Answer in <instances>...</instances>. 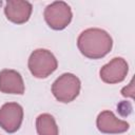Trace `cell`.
Segmentation results:
<instances>
[{
	"label": "cell",
	"mask_w": 135,
	"mask_h": 135,
	"mask_svg": "<svg viewBox=\"0 0 135 135\" xmlns=\"http://www.w3.org/2000/svg\"><path fill=\"white\" fill-rule=\"evenodd\" d=\"M32 4L23 0H8L5 3L4 14L6 18L16 24L25 23L32 14Z\"/></svg>",
	"instance_id": "ba28073f"
},
{
	"label": "cell",
	"mask_w": 135,
	"mask_h": 135,
	"mask_svg": "<svg viewBox=\"0 0 135 135\" xmlns=\"http://www.w3.org/2000/svg\"><path fill=\"white\" fill-rule=\"evenodd\" d=\"M77 46L80 53L86 58L99 59L110 53L113 46V40L105 31L92 27L83 31L79 35Z\"/></svg>",
	"instance_id": "6da1fadb"
},
{
	"label": "cell",
	"mask_w": 135,
	"mask_h": 135,
	"mask_svg": "<svg viewBox=\"0 0 135 135\" xmlns=\"http://www.w3.org/2000/svg\"><path fill=\"white\" fill-rule=\"evenodd\" d=\"M80 86L81 83L77 76L71 73H64L54 81L52 93L58 101L68 103L79 95Z\"/></svg>",
	"instance_id": "3957f363"
},
{
	"label": "cell",
	"mask_w": 135,
	"mask_h": 135,
	"mask_svg": "<svg viewBox=\"0 0 135 135\" xmlns=\"http://www.w3.org/2000/svg\"><path fill=\"white\" fill-rule=\"evenodd\" d=\"M128 71L129 65L127 61L121 57H115L100 69L99 75L103 82L114 84L123 81Z\"/></svg>",
	"instance_id": "8992f818"
},
{
	"label": "cell",
	"mask_w": 135,
	"mask_h": 135,
	"mask_svg": "<svg viewBox=\"0 0 135 135\" xmlns=\"http://www.w3.org/2000/svg\"><path fill=\"white\" fill-rule=\"evenodd\" d=\"M43 15L47 25L56 31L65 28L73 17L71 7L63 1H55L49 4L44 9Z\"/></svg>",
	"instance_id": "277c9868"
},
{
	"label": "cell",
	"mask_w": 135,
	"mask_h": 135,
	"mask_svg": "<svg viewBox=\"0 0 135 135\" xmlns=\"http://www.w3.org/2000/svg\"><path fill=\"white\" fill-rule=\"evenodd\" d=\"M28 69L36 78H46L58 66L56 57L45 49L35 50L28 58Z\"/></svg>",
	"instance_id": "7a4b0ae2"
},
{
	"label": "cell",
	"mask_w": 135,
	"mask_h": 135,
	"mask_svg": "<svg viewBox=\"0 0 135 135\" xmlns=\"http://www.w3.org/2000/svg\"><path fill=\"white\" fill-rule=\"evenodd\" d=\"M97 129L104 134H119L127 132L130 128V124L121 119H118L113 112L102 111L99 113L96 119Z\"/></svg>",
	"instance_id": "52a82bcc"
},
{
	"label": "cell",
	"mask_w": 135,
	"mask_h": 135,
	"mask_svg": "<svg viewBox=\"0 0 135 135\" xmlns=\"http://www.w3.org/2000/svg\"><path fill=\"white\" fill-rule=\"evenodd\" d=\"M24 82L21 75L15 70L4 69L0 71V92L5 94H18L24 93Z\"/></svg>",
	"instance_id": "9c48e42d"
},
{
	"label": "cell",
	"mask_w": 135,
	"mask_h": 135,
	"mask_svg": "<svg viewBox=\"0 0 135 135\" xmlns=\"http://www.w3.org/2000/svg\"><path fill=\"white\" fill-rule=\"evenodd\" d=\"M121 95L123 97H130V98L134 97V80L133 79L131 80V82L127 86H124L121 90Z\"/></svg>",
	"instance_id": "8fae6325"
},
{
	"label": "cell",
	"mask_w": 135,
	"mask_h": 135,
	"mask_svg": "<svg viewBox=\"0 0 135 135\" xmlns=\"http://www.w3.org/2000/svg\"><path fill=\"white\" fill-rule=\"evenodd\" d=\"M23 109L17 102H7L0 108V127L7 133H15L21 127Z\"/></svg>",
	"instance_id": "5b68a950"
},
{
	"label": "cell",
	"mask_w": 135,
	"mask_h": 135,
	"mask_svg": "<svg viewBox=\"0 0 135 135\" xmlns=\"http://www.w3.org/2000/svg\"><path fill=\"white\" fill-rule=\"evenodd\" d=\"M36 129L38 135H59L55 118L47 113L40 114L36 119Z\"/></svg>",
	"instance_id": "30bf717a"
}]
</instances>
